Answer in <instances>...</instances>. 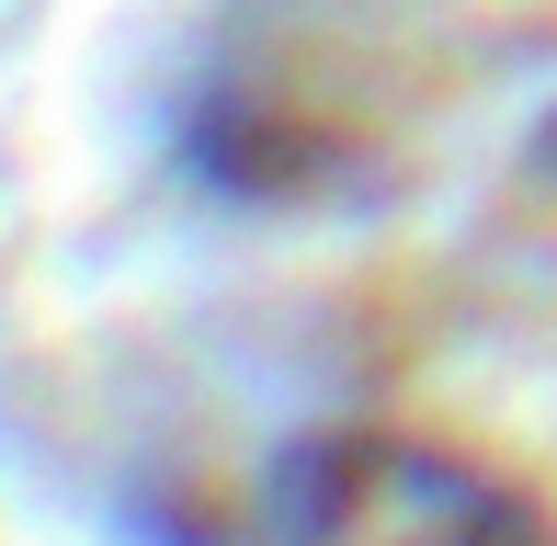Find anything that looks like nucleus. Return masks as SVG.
<instances>
[{"instance_id":"f257e3e1","label":"nucleus","mask_w":557,"mask_h":546,"mask_svg":"<svg viewBox=\"0 0 557 546\" xmlns=\"http://www.w3.org/2000/svg\"><path fill=\"white\" fill-rule=\"evenodd\" d=\"M273 512H285V546H557L523 489L478 479L467 456L410 433L308 444L273 489Z\"/></svg>"}]
</instances>
